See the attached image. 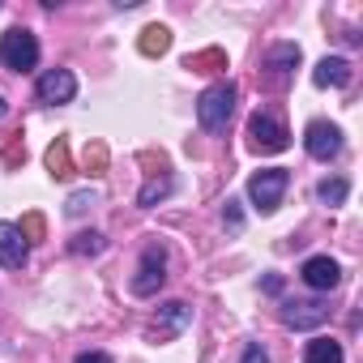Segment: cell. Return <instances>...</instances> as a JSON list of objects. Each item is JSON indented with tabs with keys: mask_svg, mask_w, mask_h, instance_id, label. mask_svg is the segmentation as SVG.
Returning <instances> with one entry per match:
<instances>
[{
	"mask_svg": "<svg viewBox=\"0 0 363 363\" xmlns=\"http://www.w3.org/2000/svg\"><path fill=\"white\" fill-rule=\"evenodd\" d=\"M231 107H235V86H231V82L210 86V90L201 94V103H197V120H201V128H206V133H223L227 120H231Z\"/></svg>",
	"mask_w": 363,
	"mask_h": 363,
	"instance_id": "1",
	"label": "cell"
},
{
	"mask_svg": "<svg viewBox=\"0 0 363 363\" xmlns=\"http://www.w3.org/2000/svg\"><path fill=\"white\" fill-rule=\"evenodd\" d=\"M0 65L5 69H18V73H30L39 65V39L22 26L5 30V39H0Z\"/></svg>",
	"mask_w": 363,
	"mask_h": 363,
	"instance_id": "2",
	"label": "cell"
},
{
	"mask_svg": "<svg viewBox=\"0 0 363 363\" xmlns=\"http://www.w3.org/2000/svg\"><path fill=\"white\" fill-rule=\"evenodd\" d=\"M286 184H291V175L282 167H265V171H257L248 179V197H252V206L261 214H274L278 201H282V193H286Z\"/></svg>",
	"mask_w": 363,
	"mask_h": 363,
	"instance_id": "3",
	"label": "cell"
},
{
	"mask_svg": "<svg viewBox=\"0 0 363 363\" xmlns=\"http://www.w3.org/2000/svg\"><path fill=\"white\" fill-rule=\"evenodd\" d=\"M248 141H252V150H261V154H278V150L291 145V141H286V128H282L269 111H252V120H248Z\"/></svg>",
	"mask_w": 363,
	"mask_h": 363,
	"instance_id": "4",
	"label": "cell"
},
{
	"mask_svg": "<svg viewBox=\"0 0 363 363\" xmlns=\"http://www.w3.org/2000/svg\"><path fill=\"white\" fill-rule=\"evenodd\" d=\"M167 282V252L158 244H150L141 252V265H137V278H133V291L137 295H158V286Z\"/></svg>",
	"mask_w": 363,
	"mask_h": 363,
	"instance_id": "5",
	"label": "cell"
},
{
	"mask_svg": "<svg viewBox=\"0 0 363 363\" xmlns=\"http://www.w3.org/2000/svg\"><path fill=\"white\" fill-rule=\"evenodd\" d=\"M303 145H308L312 158L329 162V158L342 154V133H337V124H329V120H312V124L303 128Z\"/></svg>",
	"mask_w": 363,
	"mask_h": 363,
	"instance_id": "6",
	"label": "cell"
},
{
	"mask_svg": "<svg viewBox=\"0 0 363 363\" xmlns=\"http://www.w3.org/2000/svg\"><path fill=\"white\" fill-rule=\"evenodd\" d=\"M39 103H73V94H77V77L69 73V69H48L43 77H39Z\"/></svg>",
	"mask_w": 363,
	"mask_h": 363,
	"instance_id": "7",
	"label": "cell"
},
{
	"mask_svg": "<svg viewBox=\"0 0 363 363\" xmlns=\"http://www.w3.org/2000/svg\"><path fill=\"white\" fill-rule=\"evenodd\" d=\"M299 278H303L312 291H333V286L342 282V269H337L333 257H308L303 269H299Z\"/></svg>",
	"mask_w": 363,
	"mask_h": 363,
	"instance_id": "8",
	"label": "cell"
},
{
	"mask_svg": "<svg viewBox=\"0 0 363 363\" xmlns=\"http://www.w3.org/2000/svg\"><path fill=\"white\" fill-rule=\"evenodd\" d=\"M26 257H30V248H26L22 227L0 223V265H5V269H22V265H26Z\"/></svg>",
	"mask_w": 363,
	"mask_h": 363,
	"instance_id": "9",
	"label": "cell"
},
{
	"mask_svg": "<svg viewBox=\"0 0 363 363\" xmlns=\"http://www.w3.org/2000/svg\"><path fill=\"white\" fill-rule=\"evenodd\" d=\"M329 316V308L320 303V299H303V303H286L282 308V320L291 325V329H312V325H320Z\"/></svg>",
	"mask_w": 363,
	"mask_h": 363,
	"instance_id": "10",
	"label": "cell"
},
{
	"mask_svg": "<svg viewBox=\"0 0 363 363\" xmlns=\"http://www.w3.org/2000/svg\"><path fill=\"white\" fill-rule=\"evenodd\" d=\"M312 82L316 86H346L350 82V65L342 56H325L316 69H312Z\"/></svg>",
	"mask_w": 363,
	"mask_h": 363,
	"instance_id": "11",
	"label": "cell"
},
{
	"mask_svg": "<svg viewBox=\"0 0 363 363\" xmlns=\"http://www.w3.org/2000/svg\"><path fill=\"white\" fill-rule=\"evenodd\" d=\"M303 363H342V342L333 337H312L303 350Z\"/></svg>",
	"mask_w": 363,
	"mask_h": 363,
	"instance_id": "12",
	"label": "cell"
},
{
	"mask_svg": "<svg viewBox=\"0 0 363 363\" xmlns=\"http://www.w3.org/2000/svg\"><path fill=\"white\" fill-rule=\"evenodd\" d=\"M316 193H320V201H325V206H342V201H346V193H350V184H346L342 175H333V179H320V189H316Z\"/></svg>",
	"mask_w": 363,
	"mask_h": 363,
	"instance_id": "13",
	"label": "cell"
},
{
	"mask_svg": "<svg viewBox=\"0 0 363 363\" xmlns=\"http://www.w3.org/2000/svg\"><path fill=\"white\" fill-rule=\"evenodd\" d=\"M189 325V303H167V329H184Z\"/></svg>",
	"mask_w": 363,
	"mask_h": 363,
	"instance_id": "14",
	"label": "cell"
},
{
	"mask_svg": "<svg viewBox=\"0 0 363 363\" xmlns=\"http://www.w3.org/2000/svg\"><path fill=\"white\" fill-rule=\"evenodd\" d=\"M73 252L77 257H94V252H103V235H94V231H86V235H77V244H73Z\"/></svg>",
	"mask_w": 363,
	"mask_h": 363,
	"instance_id": "15",
	"label": "cell"
},
{
	"mask_svg": "<svg viewBox=\"0 0 363 363\" xmlns=\"http://www.w3.org/2000/svg\"><path fill=\"white\" fill-rule=\"evenodd\" d=\"M171 193V179H154V184H145L141 189V206H154L158 197H167Z\"/></svg>",
	"mask_w": 363,
	"mask_h": 363,
	"instance_id": "16",
	"label": "cell"
},
{
	"mask_svg": "<svg viewBox=\"0 0 363 363\" xmlns=\"http://www.w3.org/2000/svg\"><path fill=\"white\" fill-rule=\"evenodd\" d=\"M48 167H52L56 175H69V158H65V145H52V150H48Z\"/></svg>",
	"mask_w": 363,
	"mask_h": 363,
	"instance_id": "17",
	"label": "cell"
},
{
	"mask_svg": "<svg viewBox=\"0 0 363 363\" xmlns=\"http://www.w3.org/2000/svg\"><path fill=\"white\" fill-rule=\"evenodd\" d=\"M145 35H150V39H145V52H162V48H167V30H162V26H150Z\"/></svg>",
	"mask_w": 363,
	"mask_h": 363,
	"instance_id": "18",
	"label": "cell"
},
{
	"mask_svg": "<svg viewBox=\"0 0 363 363\" xmlns=\"http://www.w3.org/2000/svg\"><path fill=\"white\" fill-rule=\"evenodd\" d=\"M240 363H269V354H265L261 342H252V346H244V359H240Z\"/></svg>",
	"mask_w": 363,
	"mask_h": 363,
	"instance_id": "19",
	"label": "cell"
},
{
	"mask_svg": "<svg viewBox=\"0 0 363 363\" xmlns=\"http://www.w3.org/2000/svg\"><path fill=\"white\" fill-rule=\"evenodd\" d=\"M77 363H111V354H103V350H86V354H77Z\"/></svg>",
	"mask_w": 363,
	"mask_h": 363,
	"instance_id": "20",
	"label": "cell"
},
{
	"mask_svg": "<svg viewBox=\"0 0 363 363\" xmlns=\"http://www.w3.org/2000/svg\"><path fill=\"white\" fill-rule=\"evenodd\" d=\"M235 206H240V201H227V227H231V231H240V210H235Z\"/></svg>",
	"mask_w": 363,
	"mask_h": 363,
	"instance_id": "21",
	"label": "cell"
},
{
	"mask_svg": "<svg viewBox=\"0 0 363 363\" xmlns=\"http://www.w3.org/2000/svg\"><path fill=\"white\" fill-rule=\"evenodd\" d=\"M86 206H90V197H86V193H77V197H73V201H69V214H82V210H86Z\"/></svg>",
	"mask_w": 363,
	"mask_h": 363,
	"instance_id": "22",
	"label": "cell"
},
{
	"mask_svg": "<svg viewBox=\"0 0 363 363\" xmlns=\"http://www.w3.org/2000/svg\"><path fill=\"white\" fill-rule=\"evenodd\" d=\"M0 120H5V99H0Z\"/></svg>",
	"mask_w": 363,
	"mask_h": 363,
	"instance_id": "23",
	"label": "cell"
}]
</instances>
